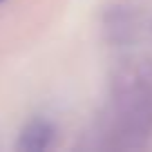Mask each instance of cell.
I'll return each mask as SVG.
<instances>
[{"instance_id":"obj_1","label":"cell","mask_w":152,"mask_h":152,"mask_svg":"<svg viewBox=\"0 0 152 152\" xmlns=\"http://www.w3.org/2000/svg\"><path fill=\"white\" fill-rule=\"evenodd\" d=\"M107 137L114 148L139 150L152 137V61L125 58L107 92Z\"/></svg>"},{"instance_id":"obj_2","label":"cell","mask_w":152,"mask_h":152,"mask_svg":"<svg viewBox=\"0 0 152 152\" xmlns=\"http://www.w3.org/2000/svg\"><path fill=\"white\" fill-rule=\"evenodd\" d=\"M54 141V128L45 119H34L23 128L18 139V150L25 152H40L47 150Z\"/></svg>"},{"instance_id":"obj_3","label":"cell","mask_w":152,"mask_h":152,"mask_svg":"<svg viewBox=\"0 0 152 152\" xmlns=\"http://www.w3.org/2000/svg\"><path fill=\"white\" fill-rule=\"evenodd\" d=\"M0 2H5V0H0Z\"/></svg>"}]
</instances>
